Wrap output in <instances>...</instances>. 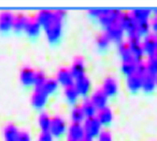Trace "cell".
<instances>
[{"label":"cell","mask_w":157,"mask_h":141,"mask_svg":"<svg viewBox=\"0 0 157 141\" xmlns=\"http://www.w3.org/2000/svg\"><path fill=\"white\" fill-rule=\"evenodd\" d=\"M54 13L52 10H40L39 13L36 14L35 19L37 20V22L40 24L41 27L44 28L45 26L52 20V16H54Z\"/></svg>","instance_id":"26"},{"label":"cell","mask_w":157,"mask_h":141,"mask_svg":"<svg viewBox=\"0 0 157 141\" xmlns=\"http://www.w3.org/2000/svg\"><path fill=\"white\" fill-rule=\"evenodd\" d=\"M104 10H105V9H90V11H88V13H90V16L97 17V19H99V17L103 14Z\"/></svg>","instance_id":"41"},{"label":"cell","mask_w":157,"mask_h":141,"mask_svg":"<svg viewBox=\"0 0 157 141\" xmlns=\"http://www.w3.org/2000/svg\"><path fill=\"white\" fill-rule=\"evenodd\" d=\"M47 100H48V95L44 92L42 88H35L31 97L32 105L37 110H40V108L45 107Z\"/></svg>","instance_id":"7"},{"label":"cell","mask_w":157,"mask_h":141,"mask_svg":"<svg viewBox=\"0 0 157 141\" xmlns=\"http://www.w3.org/2000/svg\"><path fill=\"white\" fill-rule=\"evenodd\" d=\"M14 14L10 11H2L0 13V32H8L13 29Z\"/></svg>","instance_id":"16"},{"label":"cell","mask_w":157,"mask_h":141,"mask_svg":"<svg viewBox=\"0 0 157 141\" xmlns=\"http://www.w3.org/2000/svg\"><path fill=\"white\" fill-rule=\"evenodd\" d=\"M136 69H137V63L135 61H124V63H122V66H121L122 73L127 77L135 75Z\"/></svg>","instance_id":"34"},{"label":"cell","mask_w":157,"mask_h":141,"mask_svg":"<svg viewBox=\"0 0 157 141\" xmlns=\"http://www.w3.org/2000/svg\"><path fill=\"white\" fill-rule=\"evenodd\" d=\"M70 118H71V121H72V123H79V124H81L82 122H84L85 116H84L83 110H82L81 107H79V105L74 107L72 110H71Z\"/></svg>","instance_id":"29"},{"label":"cell","mask_w":157,"mask_h":141,"mask_svg":"<svg viewBox=\"0 0 157 141\" xmlns=\"http://www.w3.org/2000/svg\"><path fill=\"white\" fill-rule=\"evenodd\" d=\"M118 52H119V55L121 57V60L124 61H134V58H132V52L129 50V46L127 42H121L118 45Z\"/></svg>","instance_id":"27"},{"label":"cell","mask_w":157,"mask_h":141,"mask_svg":"<svg viewBox=\"0 0 157 141\" xmlns=\"http://www.w3.org/2000/svg\"><path fill=\"white\" fill-rule=\"evenodd\" d=\"M128 46H129V50L132 52V58L136 63H141L143 60V47H142V42L140 41V38L134 37V38H129L128 40Z\"/></svg>","instance_id":"6"},{"label":"cell","mask_w":157,"mask_h":141,"mask_svg":"<svg viewBox=\"0 0 157 141\" xmlns=\"http://www.w3.org/2000/svg\"><path fill=\"white\" fill-rule=\"evenodd\" d=\"M17 141H32L31 135L29 134L27 131H22V132H20L19 139H17Z\"/></svg>","instance_id":"40"},{"label":"cell","mask_w":157,"mask_h":141,"mask_svg":"<svg viewBox=\"0 0 157 141\" xmlns=\"http://www.w3.org/2000/svg\"><path fill=\"white\" fill-rule=\"evenodd\" d=\"M146 67H147L148 74L156 77L157 76V52L154 53L153 55H151V56H148Z\"/></svg>","instance_id":"30"},{"label":"cell","mask_w":157,"mask_h":141,"mask_svg":"<svg viewBox=\"0 0 157 141\" xmlns=\"http://www.w3.org/2000/svg\"><path fill=\"white\" fill-rule=\"evenodd\" d=\"M147 67L146 63H144L143 61L137 63V69H136V75L140 76V77H144L145 75H147Z\"/></svg>","instance_id":"37"},{"label":"cell","mask_w":157,"mask_h":141,"mask_svg":"<svg viewBox=\"0 0 157 141\" xmlns=\"http://www.w3.org/2000/svg\"><path fill=\"white\" fill-rule=\"evenodd\" d=\"M142 79H143V77H140V76L136 74L127 77L126 80L127 88L132 92H137V91H139L142 88Z\"/></svg>","instance_id":"23"},{"label":"cell","mask_w":157,"mask_h":141,"mask_svg":"<svg viewBox=\"0 0 157 141\" xmlns=\"http://www.w3.org/2000/svg\"><path fill=\"white\" fill-rule=\"evenodd\" d=\"M41 28H42L41 25L37 22L35 17H29L27 26L25 28V32L29 37H36L39 35Z\"/></svg>","instance_id":"19"},{"label":"cell","mask_w":157,"mask_h":141,"mask_svg":"<svg viewBox=\"0 0 157 141\" xmlns=\"http://www.w3.org/2000/svg\"><path fill=\"white\" fill-rule=\"evenodd\" d=\"M105 34L108 36L110 41H113V42H116L119 44L122 42L124 31L118 24H116V25H113V26H111V27L106 29Z\"/></svg>","instance_id":"12"},{"label":"cell","mask_w":157,"mask_h":141,"mask_svg":"<svg viewBox=\"0 0 157 141\" xmlns=\"http://www.w3.org/2000/svg\"><path fill=\"white\" fill-rule=\"evenodd\" d=\"M156 85V77H154V76L150 74L145 75L143 79H142V89L147 93L152 92L155 89Z\"/></svg>","instance_id":"22"},{"label":"cell","mask_w":157,"mask_h":141,"mask_svg":"<svg viewBox=\"0 0 157 141\" xmlns=\"http://www.w3.org/2000/svg\"><path fill=\"white\" fill-rule=\"evenodd\" d=\"M38 126H39L41 132H46L49 131L50 128V123H52V118L49 117L48 114L46 113H41L38 117Z\"/></svg>","instance_id":"28"},{"label":"cell","mask_w":157,"mask_h":141,"mask_svg":"<svg viewBox=\"0 0 157 141\" xmlns=\"http://www.w3.org/2000/svg\"><path fill=\"white\" fill-rule=\"evenodd\" d=\"M155 14H157V10H155Z\"/></svg>","instance_id":"45"},{"label":"cell","mask_w":157,"mask_h":141,"mask_svg":"<svg viewBox=\"0 0 157 141\" xmlns=\"http://www.w3.org/2000/svg\"><path fill=\"white\" fill-rule=\"evenodd\" d=\"M19 135V129L13 124H7L3 129V137L5 141H17Z\"/></svg>","instance_id":"20"},{"label":"cell","mask_w":157,"mask_h":141,"mask_svg":"<svg viewBox=\"0 0 157 141\" xmlns=\"http://www.w3.org/2000/svg\"><path fill=\"white\" fill-rule=\"evenodd\" d=\"M85 70H86V67H85L84 60L82 57H76L75 60H73V63L71 64V67H70L71 73H72L73 77L75 79L84 76Z\"/></svg>","instance_id":"15"},{"label":"cell","mask_w":157,"mask_h":141,"mask_svg":"<svg viewBox=\"0 0 157 141\" xmlns=\"http://www.w3.org/2000/svg\"><path fill=\"white\" fill-rule=\"evenodd\" d=\"M118 25L125 31L129 38L137 37V33H136V27H137V23L132 16V14L128 13H121V16L118 20Z\"/></svg>","instance_id":"3"},{"label":"cell","mask_w":157,"mask_h":141,"mask_svg":"<svg viewBox=\"0 0 157 141\" xmlns=\"http://www.w3.org/2000/svg\"><path fill=\"white\" fill-rule=\"evenodd\" d=\"M102 126L103 125L101 124L100 121L98 120L97 116L91 117V118H86L83 123L85 137L90 138V139H94V138L98 137L101 132H102Z\"/></svg>","instance_id":"2"},{"label":"cell","mask_w":157,"mask_h":141,"mask_svg":"<svg viewBox=\"0 0 157 141\" xmlns=\"http://www.w3.org/2000/svg\"><path fill=\"white\" fill-rule=\"evenodd\" d=\"M110 42H111L110 39H109L108 36L105 33L101 34L97 39V44H98V46H99V48L101 49H106L109 46V43Z\"/></svg>","instance_id":"36"},{"label":"cell","mask_w":157,"mask_h":141,"mask_svg":"<svg viewBox=\"0 0 157 141\" xmlns=\"http://www.w3.org/2000/svg\"><path fill=\"white\" fill-rule=\"evenodd\" d=\"M46 79V75L44 74L42 70H36V74H35V81H34V85L35 88H41L43 86V84L45 83Z\"/></svg>","instance_id":"35"},{"label":"cell","mask_w":157,"mask_h":141,"mask_svg":"<svg viewBox=\"0 0 157 141\" xmlns=\"http://www.w3.org/2000/svg\"><path fill=\"white\" fill-rule=\"evenodd\" d=\"M65 16H66V11L56 10L52 20L43 28L45 31L47 40L50 43L58 42L61 38L62 33H63V20Z\"/></svg>","instance_id":"1"},{"label":"cell","mask_w":157,"mask_h":141,"mask_svg":"<svg viewBox=\"0 0 157 141\" xmlns=\"http://www.w3.org/2000/svg\"><path fill=\"white\" fill-rule=\"evenodd\" d=\"M132 16L134 17L136 23L140 22H149V17L151 16V10L150 9H145V8H140V9H135L132 10Z\"/></svg>","instance_id":"24"},{"label":"cell","mask_w":157,"mask_h":141,"mask_svg":"<svg viewBox=\"0 0 157 141\" xmlns=\"http://www.w3.org/2000/svg\"><path fill=\"white\" fill-rule=\"evenodd\" d=\"M156 83H157V76H156Z\"/></svg>","instance_id":"46"},{"label":"cell","mask_w":157,"mask_h":141,"mask_svg":"<svg viewBox=\"0 0 157 141\" xmlns=\"http://www.w3.org/2000/svg\"><path fill=\"white\" fill-rule=\"evenodd\" d=\"M121 11L118 9H105L103 14L99 17V22L106 29L118 24Z\"/></svg>","instance_id":"4"},{"label":"cell","mask_w":157,"mask_h":141,"mask_svg":"<svg viewBox=\"0 0 157 141\" xmlns=\"http://www.w3.org/2000/svg\"><path fill=\"white\" fill-rule=\"evenodd\" d=\"M85 118L96 117L98 114V108L94 107V104L91 102L90 99H84L82 104L80 105Z\"/></svg>","instance_id":"25"},{"label":"cell","mask_w":157,"mask_h":141,"mask_svg":"<svg viewBox=\"0 0 157 141\" xmlns=\"http://www.w3.org/2000/svg\"><path fill=\"white\" fill-rule=\"evenodd\" d=\"M98 141H113V137L109 131H102L98 136Z\"/></svg>","instance_id":"38"},{"label":"cell","mask_w":157,"mask_h":141,"mask_svg":"<svg viewBox=\"0 0 157 141\" xmlns=\"http://www.w3.org/2000/svg\"><path fill=\"white\" fill-rule=\"evenodd\" d=\"M52 140H54V136L50 134L49 131L41 132L37 139V141H52Z\"/></svg>","instance_id":"39"},{"label":"cell","mask_w":157,"mask_h":141,"mask_svg":"<svg viewBox=\"0 0 157 141\" xmlns=\"http://www.w3.org/2000/svg\"><path fill=\"white\" fill-rule=\"evenodd\" d=\"M102 90L108 96H114L118 91V84L117 81L113 77H107L104 80L102 85Z\"/></svg>","instance_id":"17"},{"label":"cell","mask_w":157,"mask_h":141,"mask_svg":"<svg viewBox=\"0 0 157 141\" xmlns=\"http://www.w3.org/2000/svg\"><path fill=\"white\" fill-rule=\"evenodd\" d=\"M150 27L154 31V35H157V14H155V16L153 17L152 20L150 23Z\"/></svg>","instance_id":"42"},{"label":"cell","mask_w":157,"mask_h":141,"mask_svg":"<svg viewBox=\"0 0 157 141\" xmlns=\"http://www.w3.org/2000/svg\"><path fill=\"white\" fill-rule=\"evenodd\" d=\"M29 20V17L24 13H17L14 16V20H13V29L17 32H21V31H25V28L27 26V23Z\"/></svg>","instance_id":"21"},{"label":"cell","mask_w":157,"mask_h":141,"mask_svg":"<svg viewBox=\"0 0 157 141\" xmlns=\"http://www.w3.org/2000/svg\"><path fill=\"white\" fill-rule=\"evenodd\" d=\"M57 81L60 85L64 86L65 88H67V87L73 86L74 82H75V78L73 77L70 69L62 67V69L59 70V72L57 74Z\"/></svg>","instance_id":"9"},{"label":"cell","mask_w":157,"mask_h":141,"mask_svg":"<svg viewBox=\"0 0 157 141\" xmlns=\"http://www.w3.org/2000/svg\"><path fill=\"white\" fill-rule=\"evenodd\" d=\"M68 141H71V140H68Z\"/></svg>","instance_id":"47"},{"label":"cell","mask_w":157,"mask_h":141,"mask_svg":"<svg viewBox=\"0 0 157 141\" xmlns=\"http://www.w3.org/2000/svg\"><path fill=\"white\" fill-rule=\"evenodd\" d=\"M68 139L71 141H80L85 137L83 125L79 123H71L67 130Z\"/></svg>","instance_id":"8"},{"label":"cell","mask_w":157,"mask_h":141,"mask_svg":"<svg viewBox=\"0 0 157 141\" xmlns=\"http://www.w3.org/2000/svg\"><path fill=\"white\" fill-rule=\"evenodd\" d=\"M68 130L67 123L64 118L61 116H55L52 118L49 132L54 137H61L66 133Z\"/></svg>","instance_id":"5"},{"label":"cell","mask_w":157,"mask_h":141,"mask_svg":"<svg viewBox=\"0 0 157 141\" xmlns=\"http://www.w3.org/2000/svg\"><path fill=\"white\" fill-rule=\"evenodd\" d=\"M65 96H66L67 100L70 102L71 104L75 103L77 101V99L79 97V94L77 92L76 88L73 86H70V87H67L65 88Z\"/></svg>","instance_id":"33"},{"label":"cell","mask_w":157,"mask_h":141,"mask_svg":"<svg viewBox=\"0 0 157 141\" xmlns=\"http://www.w3.org/2000/svg\"><path fill=\"white\" fill-rule=\"evenodd\" d=\"M35 74H36V70H34L31 67H23L20 73V80L22 82V84L25 85V86H32V85H34Z\"/></svg>","instance_id":"14"},{"label":"cell","mask_w":157,"mask_h":141,"mask_svg":"<svg viewBox=\"0 0 157 141\" xmlns=\"http://www.w3.org/2000/svg\"><path fill=\"white\" fill-rule=\"evenodd\" d=\"M74 87L76 88L77 92H78L79 96H86L90 91L91 83L90 78L86 75L82 76V77L76 78L75 82H74Z\"/></svg>","instance_id":"10"},{"label":"cell","mask_w":157,"mask_h":141,"mask_svg":"<svg viewBox=\"0 0 157 141\" xmlns=\"http://www.w3.org/2000/svg\"><path fill=\"white\" fill-rule=\"evenodd\" d=\"M156 36V48H157V35H155Z\"/></svg>","instance_id":"44"},{"label":"cell","mask_w":157,"mask_h":141,"mask_svg":"<svg viewBox=\"0 0 157 141\" xmlns=\"http://www.w3.org/2000/svg\"><path fill=\"white\" fill-rule=\"evenodd\" d=\"M144 54H147L148 56H151L157 52L156 48V36L154 34H149L144 38V41L142 42Z\"/></svg>","instance_id":"11"},{"label":"cell","mask_w":157,"mask_h":141,"mask_svg":"<svg viewBox=\"0 0 157 141\" xmlns=\"http://www.w3.org/2000/svg\"><path fill=\"white\" fill-rule=\"evenodd\" d=\"M91 102L94 104V107L98 108V110L101 108H104L107 107L108 102V96L106 95V93L104 92L102 89H98L93 93L90 97Z\"/></svg>","instance_id":"13"},{"label":"cell","mask_w":157,"mask_h":141,"mask_svg":"<svg viewBox=\"0 0 157 141\" xmlns=\"http://www.w3.org/2000/svg\"><path fill=\"white\" fill-rule=\"evenodd\" d=\"M97 118L103 126H107L111 124V122L113 121V111L108 107L101 108L98 110Z\"/></svg>","instance_id":"18"},{"label":"cell","mask_w":157,"mask_h":141,"mask_svg":"<svg viewBox=\"0 0 157 141\" xmlns=\"http://www.w3.org/2000/svg\"><path fill=\"white\" fill-rule=\"evenodd\" d=\"M150 23L149 22H140L137 23V27H136V33H137L138 38L146 37L149 35L150 32Z\"/></svg>","instance_id":"32"},{"label":"cell","mask_w":157,"mask_h":141,"mask_svg":"<svg viewBox=\"0 0 157 141\" xmlns=\"http://www.w3.org/2000/svg\"><path fill=\"white\" fill-rule=\"evenodd\" d=\"M80 141H93V139H90V138H87V137H84L83 139H81Z\"/></svg>","instance_id":"43"},{"label":"cell","mask_w":157,"mask_h":141,"mask_svg":"<svg viewBox=\"0 0 157 141\" xmlns=\"http://www.w3.org/2000/svg\"><path fill=\"white\" fill-rule=\"evenodd\" d=\"M58 87H59V83L57 79H47L41 88H42L43 91L47 95H50V94H54L58 90Z\"/></svg>","instance_id":"31"}]
</instances>
